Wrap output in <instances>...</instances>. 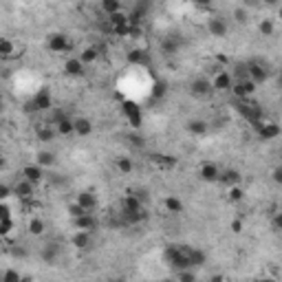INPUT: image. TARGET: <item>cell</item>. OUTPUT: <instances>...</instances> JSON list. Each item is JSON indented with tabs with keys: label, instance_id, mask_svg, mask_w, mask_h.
I'll use <instances>...</instances> for the list:
<instances>
[{
	"label": "cell",
	"instance_id": "23",
	"mask_svg": "<svg viewBox=\"0 0 282 282\" xmlns=\"http://www.w3.org/2000/svg\"><path fill=\"white\" fill-rule=\"evenodd\" d=\"M128 62H130V64L145 66V69H148V66H150V55H148V51H143V48H135V51L128 53Z\"/></svg>",
	"mask_w": 282,
	"mask_h": 282
},
{
	"label": "cell",
	"instance_id": "4",
	"mask_svg": "<svg viewBox=\"0 0 282 282\" xmlns=\"http://www.w3.org/2000/svg\"><path fill=\"white\" fill-rule=\"evenodd\" d=\"M256 86H258V84L251 82V79H245V82H234L232 93H234V97H236L238 101H247L256 93Z\"/></svg>",
	"mask_w": 282,
	"mask_h": 282
},
{
	"label": "cell",
	"instance_id": "19",
	"mask_svg": "<svg viewBox=\"0 0 282 282\" xmlns=\"http://www.w3.org/2000/svg\"><path fill=\"white\" fill-rule=\"evenodd\" d=\"M55 135H57V130H55V128H53L48 121H47V123H40V126L35 128V137H38L42 143H48V141H53V139H55Z\"/></svg>",
	"mask_w": 282,
	"mask_h": 282
},
{
	"label": "cell",
	"instance_id": "27",
	"mask_svg": "<svg viewBox=\"0 0 282 282\" xmlns=\"http://www.w3.org/2000/svg\"><path fill=\"white\" fill-rule=\"evenodd\" d=\"M93 132V123H91V119H86V117H77L75 119V135H79V137H88Z\"/></svg>",
	"mask_w": 282,
	"mask_h": 282
},
{
	"label": "cell",
	"instance_id": "8",
	"mask_svg": "<svg viewBox=\"0 0 282 282\" xmlns=\"http://www.w3.org/2000/svg\"><path fill=\"white\" fill-rule=\"evenodd\" d=\"M212 79H207V77H196V79H192V84H189V93H192L194 97H207V95H212Z\"/></svg>",
	"mask_w": 282,
	"mask_h": 282
},
{
	"label": "cell",
	"instance_id": "11",
	"mask_svg": "<svg viewBox=\"0 0 282 282\" xmlns=\"http://www.w3.org/2000/svg\"><path fill=\"white\" fill-rule=\"evenodd\" d=\"M53 128L57 130V135L70 137V135H75V119H70L69 115H64L62 119H57V121L53 123Z\"/></svg>",
	"mask_w": 282,
	"mask_h": 282
},
{
	"label": "cell",
	"instance_id": "48",
	"mask_svg": "<svg viewBox=\"0 0 282 282\" xmlns=\"http://www.w3.org/2000/svg\"><path fill=\"white\" fill-rule=\"evenodd\" d=\"M229 229H232L234 234H240V232H242V220H240V218L232 220V225H229Z\"/></svg>",
	"mask_w": 282,
	"mask_h": 282
},
{
	"label": "cell",
	"instance_id": "2",
	"mask_svg": "<svg viewBox=\"0 0 282 282\" xmlns=\"http://www.w3.org/2000/svg\"><path fill=\"white\" fill-rule=\"evenodd\" d=\"M29 110H35V113H44V110H51L53 108V97H51V91L48 88H40L33 97H31L29 104Z\"/></svg>",
	"mask_w": 282,
	"mask_h": 282
},
{
	"label": "cell",
	"instance_id": "33",
	"mask_svg": "<svg viewBox=\"0 0 282 282\" xmlns=\"http://www.w3.org/2000/svg\"><path fill=\"white\" fill-rule=\"evenodd\" d=\"M163 205H165V210L170 212V214H181V212H183V203H181V198H176V196H165Z\"/></svg>",
	"mask_w": 282,
	"mask_h": 282
},
{
	"label": "cell",
	"instance_id": "32",
	"mask_svg": "<svg viewBox=\"0 0 282 282\" xmlns=\"http://www.w3.org/2000/svg\"><path fill=\"white\" fill-rule=\"evenodd\" d=\"M188 130L192 132V135H196V137L205 135V132H207V121H203V119H189Z\"/></svg>",
	"mask_w": 282,
	"mask_h": 282
},
{
	"label": "cell",
	"instance_id": "29",
	"mask_svg": "<svg viewBox=\"0 0 282 282\" xmlns=\"http://www.w3.org/2000/svg\"><path fill=\"white\" fill-rule=\"evenodd\" d=\"M188 256H189V262H192V267H203L207 260V254L201 249H196V247H188Z\"/></svg>",
	"mask_w": 282,
	"mask_h": 282
},
{
	"label": "cell",
	"instance_id": "52",
	"mask_svg": "<svg viewBox=\"0 0 282 282\" xmlns=\"http://www.w3.org/2000/svg\"><path fill=\"white\" fill-rule=\"evenodd\" d=\"M210 282H225V276L223 273H214V276L210 278Z\"/></svg>",
	"mask_w": 282,
	"mask_h": 282
},
{
	"label": "cell",
	"instance_id": "51",
	"mask_svg": "<svg viewBox=\"0 0 282 282\" xmlns=\"http://www.w3.org/2000/svg\"><path fill=\"white\" fill-rule=\"evenodd\" d=\"M141 33H143L141 26H130V38H141Z\"/></svg>",
	"mask_w": 282,
	"mask_h": 282
},
{
	"label": "cell",
	"instance_id": "50",
	"mask_svg": "<svg viewBox=\"0 0 282 282\" xmlns=\"http://www.w3.org/2000/svg\"><path fill=\"white\" fill-rule=\"evenodd\" d=\"M11 192H13V188H9V185H0V198H7Z\"/></svg>",
	"mask_w": 282,
	"mask_h": 282
},
{
	"label": "cell",
	"instance_id": "57",
	"mask_svg": "<svg viewBox=\"0 0 282 282\" xmlns=\"http://www.w3.org/2000/svg\"><path fill=\"white\" fill-rule=\"evenodd\" d=\"M254 282H271L269 278H258V280H254Z\"/></svg>",
	"mask_w": 282,
	"mask_h": 282
},
{
	"label": "cell",
	"instance_id": "47",
	"mask_svg": "<svg viewBox=\"0 0 282 282\" xmlns=\"http://www.w3.org/2000/svg\"><path fill=\"white\" fill-rule=\"evenodd\" d=\"M271 179H273V183L282 185V165L273 167V172H271Z\"/></svg>",
	"mask_w": 282,
	"mask_h": 282
},
{
	"label": "cell",
	"instance_id": "31",
	"mask_svg": "<svg viewBox=\"0 0 282 282\" xmlns=\"http://www.w3.org/2000/svg\"><path fill=\"white\" fill-rule=\"evenodd\" d=\"M232 77H234V82H245V79H249V64H245V62L236 64L232 70Z\"/></svg>",
	"mask_w": 282,
	"mask_h": 282
},
{
	"label": "cell",
	"instance_id": "21",
	"mask_svg": "<svg viewBox=\"0 0 282 282\" xmlns=\"http://www.w3.org/2000/svg\"><path fill=\"white\" fill-rule=\"evenodd\" d=\"M218 181H220L223 185H227V189H229V188H234V185H240L242 176H240V172H238V170L229 167V170L220 172V179H218Z\"/></svg>",
	"mask_w": 282,
	"mask_h": 282
},
{
	"label": "cell",
	"instance_id": "34",
	"mask_svg": "<svg viewBox=\"0 0 282 282\" xmlns=\"http://www.w3.org/2000/svg\"><path fill=\"white\" fill-rule=\"evenodd\" d=\"M97 57H99V48L97 47H86L82 53H79V60L84 62V64H91V62H95Z\"/></svg>",
	"mask_w": 282,
	"mask_h": 282
},
{
	"label": "cell",
	"instance_id": "9",
	"mask_svg": "<svg viewBox=\"0 0 282 282\" xmlns=\"http://www.w3.org/2000/svg\"><path fill=\"white\" fill-rule=\"evenodd\" d=\"M48 48H51L53 53H66V51H73V44L66 40L64 33H53L51 38H48Z\"/></svg>",
	"mask_w": 282,
	"mask_h": 282
},
{
	"label": "cell",
	"instance_id": "58",
	"mask_svg": "<svg viewBox=\"0 0 282 282\" xmlns=\"http://www.w3.org/2000/svg\"><path fill=\"white\" fill-rule=\"evenodd\" d=\"M278 18L282 20V4H280V9H278Z\"/></svg>",
	"mask_w": 282,
	"mask_h": 282
},
{
	"label": "cell",
	"instance_id": "60",
	"mask_svg": "<svg viewBox=\"0 0 282 282\" xmlns=\"http://www.w3.org/2000/svg\"><path fill=\"white\" fill-rule=\"evenodd\" d=\"M110 282H123V280H110Z\"/></svg>",
	"mask_w": 282,
	"mask_h": 282
},
{
	"label": "cell",
	"instance_id": "38",
	"mask_svg": "<svg viewBox=\"0 0 282 282\" xmlns=\"http://www.w3.org/2000/svg\"><path fill=\"white\" fill-rule=\"evenodd\" d=\"M110 20V26H126V24H130V22H128V13H123V11H119V13H115V16H110L108 18Z\"/></svg>",
	"mask_w": 282,
	"mask_h": 282
},
{
	"label": "cell",
	"instance_id": "5",
	"mask_svg": "<svg viewBox=\"0 0 282 282\" xmlns=\"http://www.w3.org/2000/svg\"><path fill=\"white\" fill-rule=\"evenodd\" d=\"M232 86H234L232 73H229V70H216L214 77H212V88L225 93V91H232Z\"/></svg>",
	"mask_w": 282,
	"mask_h": 282
},
{
	"label": "cell",
	"instance_id": "53",
	"mask_svg": "<svg viewBox=\"0 0 282 282\" xmlns=\"http://www.w3.org/2000/svg\"><path fill=\"white\" fill-rule=\"evenodd\" d=\"M130 141H132V145H137V148H143V139H141V137H130Z\"/></svg>",
	"mask_w": 282,
	"mask_h": 282
},
{
	"label": "cell",
	"instance_id": "59",
	"mask_svg": "<svg viewBox=\"0 0 282 282\" xmlns=\"http://www.w3.org/2000/svg\"><path fill=\"white\" fill-rule=\"evenodd\" d=\"M278 84H280V88H282V73L278 75Z\"/></svg>",
	"mask_w": 282,
	"mask_h": 282
},
{
	"label": "cell",
	"instance_id": "36",
	"mask_svg": "<svg viewBox=\"0 0 282 282\" xmlns=\"http://www.w3.org/2000/svg\"><path fill=\"white\" fill-rule=\"evenodd\" d=\"M101 9H104V11L108 13V18H110V16H115V13L121 11V2H117V0H104V2H101Z\"/></svg>",
	"mask_w": 282,
	"mask_h": 282
},
{
	"label": "cell",
	"instance_id": "30",
	"mask_svg": "<svg viewBox=\"0 0 282 282\" xmlns=\"http://www.w3.org/2000/svg\"><path fill=\"white\" fill-rule=\"evenodd\" d=\"M13 55H16V44L11 42V38L4 35V38L0 40V57L9 60V57H13Z\"/></svg>",
	"mask_w": 282,
	"mask_h": 282
},
{
	"label": "cell",
	"instance_id": "10",
	"mask_svg": "<svg viewBox=\"0 0 282 282\" xmlns=\"http://www.w3.org/2000/svg\"><path fill=\"white\" fill-rule=\"evenodd\" d=\"M42 176H44V167H40L38 163H29V165L22 167V179L31 181V183H35V185L42 181Z\"/></svg>",
	"mask_w": 282,
	"mask_h": 282
},
{
	"label": "cell",
	"instance_id": "14",
	"mask_svg": "<svg viewBox=\"0 0 282 282\" xmlns=\"http://www.w3.org/2000/svg\"><path fill=\"white\" fill-rule=\"evenodd\" d=\"M141 210H143V201L135 192L126 194L121 198V212H141Z\"/></svg>",
	"mask_w": 282,
	"mask_h": 282
},
{
	"label": "cell",
	"instance_id": "41",
	"mask_svg": "<svg viewBox=\"0 0 282 282\" xmlns=\"http://www.w3.org/2000/svg\"><path fill=\"white\" fill-rule=\"evenodd\" d=\"M176 282H196V273H194V269L179 271V273H176Z\"/></svg>",
	"mask_w": 282,
	"mask_h": 282
},
{
	"label": "cell",
	"instance_id": "28",
	"mask_svg": "<svg viewBox=\"0 0 282 282\" xmlns=\"http://www.w3.org/2000/svg\"><path fill=\"white\" fill-rule=\"evenodd\" d=\"M35 163H38L40 167H53L55 165V154L48 152V150H40V152L35 154Z\"/></svg>",
	"mask_w": 282,
	"mask_h": 282
},
{
	"label": "cell",
	"instance_id": "44",
	"mask_svg": "<svg viewBox=\"0 0 282 282\" xmlns=\"http://www.w3.org/2000/svg\"><path fill=\"white\" fill-rule=\"evenodd\" d=\"M258 29H260V33H262V35H273V22L269 20V18H264V20H260Z\"/></svg>",
	"mask_w": 282,
	"mask_h": 282
},
{
	"label": "cell",
	"instance_id": "54",
	"mask_svg": "<svg viewBox=\"0 0 282 282\" xmlns=\"http://www.w3.org/2000/svg\"><path fill=\"white\" fill-rule=\"evenodd\" d=\"M273 225H276V227H278V229H280V232H282V214H278L276 218H273Z\"/></svg>",
	"mask_w": 282,
	"mask_h": 282
},
{
	"label": "cell",
	"instance_id": "1",
	"mask_svg": "<svg viewBox=\"0 0 282 282\" xmlns=\"http://www.w3.org/2000/svg\"><path fill=\"white\" fill-rule=\"evenodd\" d=\"M236 110H238V113H240L242 117H245L254 128H258L260 123L264 121V119H262V117H264V115H262V108H260L258 104H251L249 99H247V101H236Z\"/></svg>",
	"mask_w": 282,
	"mask_h": 282
},
{
	"label": "cell",
	"instance_id": "25",
	"mask_svg": "<svg viewBox=\"0 0 282 282\" xmlns=\"http://www.w3.org/2000/svg\"><path fill=\"white\" fill-rule=\"evenodd\" d=\"M150 161L159 167H165V170H172L176 165V159L170 157V154H150Z\"/></svg>",
	"mask_w": 282,
	"mask_h": 282
},
{
	"label": "cell",
	"instance_id": "17",
	"mask_svg": "<svg viewBox=\"0 0 282 282\" xmlns=\"http://www.w3.org/2000/svg\"><path fill=\"white\" fill-rule=\"evenodd\" d=\"M64 73L70 75V77H79V75H84V62L79 60V57H69V60L64 62Z\"/></svg>",
	"mask_w": 282,
	"mask_h": 282
},
{
	"label": "cell",
	"instance_id": "15",
	"mask_svg": "<svg viewBox=\"0 0 282 282\" xmlns=\"http://www.w3.org/2000/svg\"><path fill=\"white\" fill-rule=\"evenodd\" d=\"M70 242H73V247H77L79 251H88L93 247V236H91V232H75Z\"/></svg>",
	"mask_w": 282,
	"mask_h": 282
},
{
	"label": "cell",
	"instance_id": "12",
	"mask_svg": "<svg viewBox=\"0 0 282 282\" xmlns=\"http://www.w3.org/2000/svg\"><path fill=\"white\" fill-rule=\"evenodd\" d=\"M198 176H201V181H205V183H216V181L220 179V170L214 163H203L201 170H198Z\"/></svg>",
	"mask_w": 282,
	"mask_h": 282
},
{
	"label": "cell",
	"instance_id": "20",
	"mask_svg": "<svg viewBox=\"0 0 282 282\" xmlns=\"http://www.w3.org/2000/svg\"><path fill=\"white\" fill-rule=\"evenodd\" d=\"M181 44H183V40H181L179 35H167V38L161 40V51L165 53V55H172V53H176L181 48Z\"/></svg>",
	"mask_w": 282,
	"mask_h": 282
},
{
	"label": "cell",
	"instance_id": "6",
	"mask_svg": "<svg viewBox=\"0 0 282 282\" xmlns=\"http://www.w3.org/2000/svg\"><path fill=\"white\" fill-rule=\"evenodd\" d=\"M13 194L18 196V201L26 203V201H33V194H35V183H31V181L22 179L18 181L16 185H13Z\"/></svg>",
	"mask_w": 282,
	"mask_h": 282
},
{
	"label": "cell",
	"instance_id": "13",
	"mask_svg": "<svg viewBox=\"0 0 282 282\" xmlns=\"http://www.w3.org/2000/svg\"><path fill=\"white\" fill-rule=\"evenodd\" d=\"M227 29L229 26L223 18H210V22H207V31H210V35H214V38H225Z\"/></svg>",
	"mask_w": 282,
	"mask_h": 282
},
{
	"label": "cell",
	"instance_id": "45",
	"mask_svg": "<svg viewBox=\"0 0 282 282\" xmlns=\"http://www.w3.org/2000/svg\"><path fill=\"white\" fill-rule=\"evenodd\" d=\"M11 227H13L11 216H9V218H0V234H2V236H7V234L11 232Z\"/></svg>",
	"mask_w": 282,
	"mask_h": 282
},
{
	"label": "cell",
	"instance_id": "43",
	"mask_svg": "<svg viewBox=\"0 0 282 282\" xmlns=\"http://www.w3.org/2000/svg\"><path fill=\"white\" fill-rule=\"evenodd\" d=\"M234 18H236V22L245 24V22L249 20V11H247L245 7H236V9H234Z\"/></svg>",
	"mask_w": 282,
	"mask_h": 282
},
{
	"label": "cell",
	"instance_id": "49",
	"mask_svg": "<svg viewBox=\"0 0 282 282\" xmlns=\"http://www.w3.org/2000/svg\"><path fill=\"white\" fill-rule=\"evenodd\" d=\"M214 60L218 62L220 66H229V57H227V55H223V53H216V55H214Z\"/></svg>",
	"mask_w": 282,
	"mask_h": 282
},
{
	"label": "cell",
	"instance_id": "42",
	"mask_svg": "<svg viewBox=\"0 0 282 282\" xmlns=\"http://www.w3.org/2000/svg\"><path fill=\"white\" fill-rule=\"evenodd\" d=\"M22 278L24 276H20L16 269H7V271L2 273V282H22Z\"/></svg>",
	"mask_w": 282,
	"mask_h": 282
},
{
	"label": "cell",
	"instance_id": "7",
	"mask_svg": "<svg viewBox=\"0 0 282 282\" xmlns=\"http://www.w3.org/2000/svg\"><path fill=\"white\" fill-rule=\"evenodd\" d=\"M258 137L262 141H271V139H278V137L282 135V128H280V123H276V121H262L258 128Z\"/></svg>",
	"mask_w": 282,
	"mask_h": 282
},
{
	"label": "cell",
	"instance_id": "16",
	"mask_svg": "<svg viewBox=\"0 0 282 282\" xmlns=\"http://www.w3.org/2000/svg\"><path fill=\"white\" fill-rule=\"evenodd\" d=\"M267 77H269V70L264 69L262 64H258V62H249V79L251 82L262 84V82H267Z\"/></svg>",
	"mask_w": 282,
	"mask_h": 282
},
{
	"label": "cell",
	"instance_id": "22",
	"mask_svg": "<svg viewBox=\"0 0 282 282\" xmlns=\"http://www.w3.org/2000/svg\"><path fill=\"white\" fill-rule=\"evenodd\" d=\"M73 225L77 232H93V229H97V218L93 214H86L82 218H75Z\"/></svg>",
	"mask_w": 282,
	"mask_h": 282
},
{
	"label": "cell",
	"instance_id": "18",
	"mask_svg": "<svg viewBox=\"0 0 282 282\" xmlns=\"http://www.w3.org/2000/svg\"><path fill=\"white\" fill-rule=\"evenodd\" d=\"M77 203L86 212H91V214H93V212H95V207H97V196L93 192H88V189H82V192L77 194Z\"/></svg>",
	"mask_w": 282,
	"mask_h": 282
},
{
	"label": "cell",
	"instance_id": "26",
	"mask_svg": "<svg viewBox=\"0 0 282 282\" xmlns=\"http://www.w3.org/2000/svg\"><path fill=\"white\" fill-rule=\"evenodd\" d=\"M42 260L47 264H53L57 260V256H60V249H57V245H53V242H48V245H44L42 247Z\"/></svg>",
	"mask_w": 282,
	"mask_h": 282
},
{
	"label": "cell",
	"instance_id": "39",
	"mask_svg": "<svg viewBox=\"0 0 282 282\" xmlns=\"http://www.w3.org/2000/svg\"><path fill=\"white\" fill-rule=\"evenodd\" d=\"M132 159H128V157H119L117 159V170L119 172H123V174H130L132 172Z\"/></svg>",
	"mask_w": 282,
	"mask_h": 282
},
{
	"label": "cell",
	"instance_id": "56",
	"mask_svg": "<svg viewBox=\"0 0 282 282\" xmlns=\"http://www.w3.org/2000/svg\"><path fill=\"white\" fill-rule=\"evenodd\" d=\"M159 282H176L174 278H163V280H159Z\"/></svg>",
	"mask_w": 282,
	"mask_h": 282
},
{
	"label": "cell",
	"instance_id": "46",
	"mask_svg": "<svg viewBox=\"0 0 282 282\" xmlns=\"http://www.w3.org/2000/svg\"><path fill=\"white\" fill-rule=\"evenodd\" d=\"M163 95H165V82H157V84H154L152 97H163Z\"/></svg>",
	"mask_w": 282,
	"mask_h": 282
},
{
	"label": "cell",
	"instance_id": "40",
	"mask_svg": "<svg viewBox=\"0 0 282 282\" xmlns=\"http://www.w3.org/2000/svg\"><path fill=\"white\" fill-rule=\"evenodd\" d=\"M227 196H229V201H232V203H240L242 196H245V192H242L240 185H234V188L227 189Z\"/></svg>",
	"mask_w": 282,
	"mask_h": 282
},
{
	"label": "cell",
	"instance_id": "55",
	"mask_svg": "<svg viewBox=\"0 0 282 282\" xmlns=\"http://www.w3.org/2000/svg\"><path fill=\"white\" fill-rule=\"evenodd\" d=\"M22 282H33V278H31V276H24V278H22Z\"/></svg>",
	"mask_w": 282,
	"mask_h": 282
},
{
	"label": "cell",
	"instance_id": "3",
	"mask_svg": "<svg viewBox=\"0 0 282 282\" xmlns=\"http://www.w3.org/2000/svg\"><path fill=\"white\" fill-rule=\"evenodd\" d=\"M121 113H123V117L128 119V123H130L132 128H141V123H143L141 106H137L135 101H130V99H123L121 101Z\"/></svg>",
	"mask_w": 282,
	"mask_h": 282
},
{
	"label": "cell",
	"instance_id": "37",
	"mask_svg": "<svg viewBox=\"0 0 282 282\" xmlns=\"http://www.w3.org/2000/svg\"><path fill=\"white\" fill-rule=\"evenodd\" d=\"M86 214H91V212H86V210H84V207L82 205H79V203L77 201H75V203H70V205H69V216H70V218H82V216H86Z\"/></svg>",
	"mask_w": 282,
	"mask_h": 282
},
{
	"label": "cell",
	"instance_id": "35",
	"mask_svg": "<svg viewBox=\"0 0 282 282\" xmlns=\"http://www.w3.org/2000/svg\"><path fill=\"white\" fill-rule=\"evenodd\" d=\"M44 229H47V225H44L42 218H31L29 220V234L31 236H42Z\"/></svg>",
	"mask_w": 282,
	"mask_h": 282
},
{
	"label": "cell",
	"instance_id": "24",
	"mask_svg": "<svg viewBox=\"0 0 282 282\" xmlns=\"http://www.w3.org/2000/svg\"><path fill=\"white\" fill-rule=\"evenodd\" d=\"M119 214H121V223L123 225H137V223H141V220L148 218L145 210H141V212H119Z\"/></svg>",
	"mask_w": 282,
	"mask_h": 282
}]
</instances>
